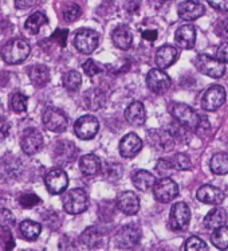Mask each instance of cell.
<instances>
[{
	"label": "cell",
	"instance_id": "37",
	"mask_svg": "<svg viewBox=\"0 0 228 251\" xmlns=\"http://www.w3.org/2000/svg\"><path fill=\"white\" fill-rule=\"evenodd\" d=\"M10 106L15 113H25L27 110V97L22 93H15L10 100Z\"/></svg>",
	"mask_w": 228,
	"mask_h": 251
},
{
	"label": "cell",
	"instance_id": "41",
	"mask_svg": "<svg viewBox=\"0 0 228 251\" xmlns=\"http://www.w3.org/2000/svg\"><path fill=\"white\" fill-rule=\"evenodd\" d=\"M42 200L38 198L34 194H25V195L21 196V199H19V203L23 208H32V207H35V205L41 204Z\"/></svg>",
	"mask_w": 228,
	"mask_h": 251
},
{
	"label": "cell",
	"instance_id": "25",
	"mask_svg": "<svg viewBox=\"0 0 228 251\" xmlns=\"http://www.w3.org/2000/svg\"><path fill=\"white\" fill-rule=\"evenodd\" d=\"M79 169L86 176H94L101 171V160L96 154H85L79 160Z\"/></svg>",
	"mask_w": 228,
	"mask_h": 251
},
{
	"label": "cell",
	"instance_id": "24",
	"mask_svg": "<svg viewBox=\"0 0 228 251\" xmlns=\"http://www.w3.org/2000/svg\"><path fill=\"white\" fill-rule=\"evenodd\" d=\"M203 223L204 227L208 230H215V228L227 223V212L223 208L216 207V208H213L208 212L207 216L204 218Z\"/></svg>",
	"mask_w": 228,
	"mask_h": 251
},
{
	"label": "cell",
	"instance_id": "44",
	"mask_svg": "<svg viewBox=\"0 0 228 251\" xmlns=\"http://www.w3.org/2000/svg\"><path fill=\"white\" fill-rule=\"evenodd\" d=\"M67 30H56L52 36H51V39L52 41H56L58 42V45L61 47H65L66 46V39H67Z\"/></svg>",
	"mask_w": 228,
	"mask_h": 251
},
{
	"label": "cell",
	"instance_id": "11",
	"mask_svg": "<svg viewBox=\"0 0 228 251\" xmlns=\"http://www.w3.org/2000/svg\"><path fill=\"white\" fill-rule=\"evenodd\" d=\"M226 102V90L220 85H213L204 93L202 106L207 112H216Z\"/></svg>",
	"mask_w": 228,
	"mask_h": 251
},
{
	"label": "cell",
	"instance_id": "16",
	"mask_svg": "<svg viewBox=\"0 0 228 251\" xmlns=\"http://www.w3.org/2000/svg\"><path fill=\"white\" fill-rule=\"evenodd\" d=\"M204 12H205L204 5L196 0H185V1L180 3L177 7V14L180 19L185 22L196 21L200 16L204 15Z\"/></svg>",
	"mask_w": 228,
	"mask_h": 251
},
{
	"label": "cell",
	"instance_id": "7",
	"mask_svg": "<svg viewBox=\"0 0 228 251\" xmlns=\"http://www.w3.org/2000/svg\"><path fill=\"white\" fill-rule=\"evenodd\" d=\"M148 140L152 145L153 148L161 152V153H168L175 148L176 140L173 139V136L171 132L164 130V129H153L149 130L148 133Z\"/></svg>",
	"mask_w": 228,
	"mask_h": 251
},
{
	"label": "cell",
	"instance_id": "22",
	"mask_svg": "<svg viewBox=\"0 0 228 251\" xmlns=\"http://www.w3.org/2000/svg\"><path fill=\"white\" fill-rule=\"evenodd\" d=\"M125 118L127 121L133 126H141L147 121V112L144 103L140 101L132 102L125 110Z\"/></svg>",
	"mask_w": 228,
	"mask_h": 251
},
{
	"label": "cell",
	"instance_id": "21",
	"mask_svg": "<svg viewBox=\"0 0 228 251\" xmlns=\"http://www.w3.org/2000/svg\"><path fill=\"white\" fill-rule=\"evenodd\" d=\"M178 51L176 47L169 46V45H164L157 50L156 56H154V62L156 66L161 70H165L169 66H172L175 62L177 61Z\"/></svg>",
	"mask_w": 228,
	"mask_h": 251
},
{
	"label": "cell",
	"instance_id": "20",
	"mask_svg": "<svg viewBox=\"0 0 228 251\" xmlns=\"http://www.w3.org/2000/svg\"><path fill=\"white\" fill-rule=\"evenodd\" d=\"M196 198L199 201L205 204L219 205L224 200V192L213 185H203L196 192Z\"/></svg>",
	"mask_w": 228,
	"mask_h": 251
},
{
	"label": "cell",
	"instance_id": "30",
	"mask_svg": "<svg viewBox=\"0 0 228 251\" xmlns=\"http://www.w3.org/2000/svg\"><path fill=\"white\" fill-rule=\"evenodd\" d=\"M209 168L212 174L218 176H223L228 174V153H216L213 154L212 159L209 161Z\"/></svg>",
	"mask_w": 228,
	"mask_h": 251
},
{
	"label": "cell",
	"instance_id": "1",
	"mask_svg": "<svg viewBox=\"0 0 228 251\" xmlns=\"http://www.w3.org/2000/svg\"><path fill=\"white\" fill-rule=\"evenodd\" d=\"M172 116L176 123L189 130H200L204 124H207V118L202 117L195 109L185 103H175L172 108Z\"/></svg>",
	"mask_w": 228,
	"mask_h": 251
},
{
	"label": "cell",
	"instance_id": "38",
	"mask_svg": "<svg viewBox=\"0 0 228 251\" xmlns=\"http://www.w3.org/2000/svg\"><path fill=\"white\" fill-rule=\"evenodd\" d=\"M82 11L81 7L76 3H70L65 7L63 10V18L66 22H76L79 16H81Z\"/></svg>",
	"mask_w": 228,
	"mask_h": 251
},
{
	"label": "cell",
	"instance_id": "26",
	"mask_svg": "<svg viewBox=\"0 0 228 251\" xmlns=\"http://www.w3.org/2000/svg\"><path fill=\"white\" fill-rule=\"evenodd\" d=\"M132 181L137 190L145 192V191H149L151 188H153V185L156 183V177L151 172L141 169V171H137L136 174L133 175Z\"/></svg>",
	"mask_w": 228,
	"mask_h": 251
},
{
	"label": "cell",
	"instance_id": "10",
	"mask_svg": "<svg viewBox=\"0 0 228 251\" xmlns=\"http://www.w3.org/2000/svg\"><path fill=\"white\" fill-rule=\"evenodd\" d=\"M43 125L47 130L54 133H62L67 128V117L59 109L50 108L43 113Z\"/></svg>",
	"mask_w": 228,
	"mask_h": 251
},
{
	"label": "cell",
	"instance_id": "23",
	"mask_svg": "<svg viewBox=\"0 0 228 251\" xmlns=\"http://www.w3.org/2000/svg\"><path fill=\"white\" fill-rule=\"evenodd\" d=\"M112 41L120 50H129L133 43V35L127 26H117L112 32Z\"/></svg>",
	"mask_w": 228,
	"mask_h": 251
},
{
	"label": "cell",
	"instance_id": "39",
	"mask_svg": "<svg viewBox=\"0 0 228 251\" xmlns=\"http://www.w3.org/2000/svg\"><path fill=\"white\" fill-rule=\"evenodd\" d=\"M15 225V218L11 214V211L0 210V228L4 231H10Z\"/></svg>",
	"mask_w": 228,
	"mask_h": 251
},
{
	"label": "cell",
	"instance_id": "19",
	"mask_svg": "<svg viewBox=\"0 0 228 251\" xmlns=\"http://www.w3.org/2000/svg\"><path fill=\"white\" fill-rule=\"evenodd\" d=\"M175 42L184 50H191L196 43V28L193 25H184L175 34Z\"/></svg>",
	"mask_w": 228,
	"mask_h": 251
},
{
	"label": "cell",
	"instance_id": "4",
	"mask_svg": "<svg viewBox=\"0 0 228 251\" xmlns=\"http://www.w3.org/2000/svg\"><path fill=\"white\" fill-rule=\"evenodd\" d=\"M195 65L199 72L209 78H222L226 73V66L223 62L207 54H200L196 58Z\"/></svg>",
	"mask_w": 228,
	"mask_h": 251
},
{
	"label": "cell",
	"instance_id": "35",
	"mask_svg": "<svg viewBox=\"0 0 228 251\" xmlns=\"http://www.w3.org/2000/svg\"><path fill=\"white\" fill-rule=\"evenodd\" d=\"M81 83L82 78L81 74L78 72L71 70V72L66 73V74L63 75V86L66 87L69 92H76V90L81 87Z\"/></svg>",
	"mask_w": 228,
	"mask_h": 251
},
{
	"label": "cell",
	"instance_id": "13",
	"mask_svg": "<svg viewBox=\"0 0 228 251\" xmlns=\"http://www.w3.org/2000/svg\"><path fill=\"white\" fill-rule=\"evenodd\" d=\"M43 143H45L43 134L38 129H25L21 140L22 151L25 154L32 156V154L38 153L43 148Z\"/></svg>",
	"mask_w": 228,
	"mask_h": 251
},
{
	"label": "cell",
	"instance_id": "3",
	"mask_svg": "<svg viewBox=\"0 0 228 251\" xmlns=\"http://www.w3.org/2000/svg\"><path fill=\"white\" fill-rule=\"evenodd\" d=\"M89 207V196L82 188H74L67 192L63 198V208L67 214L78 215L85 212Z\"/></svg>",
	"mask_w": 228,
	"mask_h": 251
},
{
	"label": "cell",
	"instance_id": "45",
	"mask_svg": "<svg viewBox=\"0 0 228 251\" xmlns=\"http://www.w3.org/2000/svg\"><path fill=\"white\" fill-rule=\"evenodd\" d=\"M216 58L223 63H228V42H224L216 50Z\"/></svg>",
	"mask_w": 228,
	"mask_h": 251
},
{
	"label": "cell",
	"instance_id": "50",
	"mask_svg": "<svg viewBox=\"0 0 228 251\" xmlns=\"http://www.w3.org/2000/svg\"><path fill=\"white\" fill-rule=\"evenodd\" d=\"M160 1H168V0H160Z\"/></svg>",
	"mask_w": 228,
	"mask_h": 251
},
{
	"label": "cell",
	"instance_id": "40",
	"mask_svg": "<svg viewBox=\"0 0 228 251\" xmlns=\"http://www.w3.org/2000/svg\"><path fill=\"white\" fill-rule=\"evenodd\" d=\"M208 245L199 236H191L185 242V250H207Z\"/></svg>",
	"mask_w": 228,
	"mask_h": 251
},
{
	"label": "cell",
	"instance_id": "9",
	"mask_svg": "<svg viewBox=\"0 0 228 251\" xmlns=\"http://www.w3.org/2000/svg\"><path fill=\"white\" fill-rule=\"evenodd\" d=\"M100 129V124L94 116H82L74 124V133L78 139L91 140L96 137L97 132Z\"/></svg>",
	"mask_w": 228,
	"mask_h": 251
},
{
	"label": "cell",
	"instance_id": "14",
	"mask_svg": "<svg viewBox=\"0 0 228 251\" xmlns=\"http://www.w3.org/2000/svg\"><path fill=\"white\" fill-rule=\"evenodd\" d=\"M45 184L50 194L59 195L62 192H65L69 185V176L62 169H52L45 177Z\"/></svg>",
	"mask_w": 228,
	"mask_h": 251
},
{
	"label": "cell",
	"instance_id": "49",
	"mask_svg": "<svg viewBox=\"0 0 228 251\" xmlns=\"http://www.w3.org/2000/svg\"><path fill=\"white\" fill-rule=\"evenodd\" d=\"M223 36H226V38L228 39V23L226 25V26H224V28H223Z\"/></svg>",
	"mask_w": 228,
	"mask_h": 251
},
{
	"label": "cell",
	"instance_id": "15",
	"mask_svg": "<svg viewBox=\"0 0 228 251\" xmlns=\"http://www.w3.org/2000/svg\"><path fill=\"white\" fill-rule=\"evenodd\" d=\"M141 230L134 225L122 227L117 234V246L121 249H132L140 242Z\"/></svg>",
	"mask_w": 228,
	"mask_h": 251
},
{
	"label": "cell",
	"instance_id": "42",
	"mask_svg": "<svg viewBox=\"0 0 228 251\" xmlns=\"http://www.w3.org/2000/svg\"><path fill=\"white\" fill-rule=\"evenodd\" d=\"M83 72L89 77H94L97 74H100L102 72V69L93 59H87L85 63H83Z\"/></svg>",
	"mask_w": 228,
	"mask_h": 251
},
{
	"label": "cell",
	"instance_id": "34",
	"mask_svg": "<svg viewBox=\"0 0 228 251\" xmlns=\"http://www.w3.org/2000/svg\"><path fill=\"white\" fill-rule=\"evenodd\" d=\"M85 102H86L87 108L91 110H97L105 105V96L100 90L93 89L85 94Z\"/></svg>",
	"mask_w": 228,
	"mask_h": 251
},
{
	"label": "cell",
	"instance_id": "8",
	"mask_svg": "<svg viewBox=\"0 0 228 251\" xmlns=\"http://www.w3.org/2000/svg\"><path fill=\"white\" fill-rule=\"evenodd\" d=\"M147 86L152 93L156 94H164L167 93L171 86L172 81L167 73L161 69H152L147 75Z\"/></svg>",
	"mask_w": 228,
	"mask_h": 251
},
{
	"label": "cell",
	"instance_id": "43",
	"mask_svg": "<svg viewBox=\"0 0 228 251\" xmlns=\"http://www.w3.org/2000/svg\"><path fill=\"white\" fill-rule=\"evenodd\" d=\"M156 171L165 177L167 174H169L171 171H173V168H172V165H171V163H169V160L160 159L157 161V165H156Z\"/></svg>",
	"mask_w": 228,
	"mask_h": 251
},
{
	"label": "cell",
	"instance_id": "29",
	"mask_svg": "<svg viewBox=\"0 0 228 251\" xmlns=\"http://www.w3.org/2000/svg\"><path fill=\"white\" fill-rule=\"evenodd\" d=\"M79 239H81V243L83 246L89 247V249H96V247L101 246L102 234L97 230L96 227H89L87 230L82 232Z\"/></svg>",
	"mask_w": 228,
	"mask_h": 251
},
{
	"label": "cell",
	"instance_id": "33",
	"mask_svg": "<svg viewBox=\"0 0 228 251\" xmlns=\"http://www.w3.org/2000/svg\"><path fill=\"white\" fill-rule=\"evenodd\" d=\"M212 245L219 250H227L228 249V227L226 225L215 228L211 235Z\"/></svg>",
	"mask_w": 228,
	"mask_h": 251
},
{
	"label": "cell",
	"instance_id": "47",
	"mask_svg": "<svg viewBox=\"0 0 228 251\" xmlns=\"http://www.w3.org/2000/svg\"><path fill=\"white\" fill-rule=\"evenodd\" d=\"M36 3H38V0H15L16 8H19V10H27L32 5H35Z\"/></svg>",
	"mask_w": 228,
	"mask_h": 251
},
{
	"label": "cell",
	"instance_id": "46",
	"mask_svg": "<svg viewBox=\"0 0 228 251\" xmlns=\"http://www.w3.org/2000/svg\"><path fill=\"white\" fill-rule=\"evenodd\" d=\"M207 1L215 10L222 11V12L228 11V0H207Z\"/></svg>",
	"mask_w": 228,
	"mask_h": 251
},
{
	"label": "cell",
	"instance_id": "28",
	"mask_svg": "<svg viewBox=\"0 0 228 251\" xmlns=\"http://www.w3.org/2000/svg\"><path fill=\"white\" fill-rule=\"evenodd\" d=\"M42 226L34 221H23L19 226V234L25 241H35L41 235Z\"/></svg>",
	"mask_w": 228,
	"mask_h": 251
},
{
	"label": "cell",
	"instance_id": "2",
	"mask_svg": "<svg viewBox=\"0 0 228 251\" xmlns=\"http://www.w3.org/2000/svg\"><path fill=\"white\" fill-rule=\"evenodd\" d=\"M31 47L25 39H14V41L5 43L1 49V58L8 65H18L27 59L30 55Z\"/></svg>",
	"mask_w": 228,
	"mask_h": 251
},
{
	"label": "cell",
	"instance_id": "31",
	"mask_svg": "<svg viewBox=\"0 0 228 251\" xmlns=\"http://www.w3.org/2000/svg\"><path fill=\"white\" fill-rule=\"evenodd\" d=\"M47 22H49L47 16H46L43 12H41V11H36L32 15H30L27 18V21H25V30L30 31L31 34H38L39 30H41V27L47 25Z\"/></svg>",
	"mask_w": 228,
	"mask_h": 251
},
{
	"label": "cell",
	"instance_id": "18",
	"mask_svg": "<svg viewBox=\"0 0 228 251\" xmlns=\"http://www.w3.org/2000/svg\"><path fill=\"white\" fill-rule=\"evenodd\" d=\"M117 207L125 215H136L140 210V199L132 191H125L118 196Z\"/></svg>",
	"mask_w": 228,
	"mask_h": 251
},
{
	"label": "cell",
	"instance_id": "12",
	"mask_svg": "<svg viewBox=\"0 0 228 251\" xmlns=\"http://www.w3.org/2000/svg\"><path fill=\"white\" fill-rule=\"evenodd\" d=\"M100 35L93 30H81L74 38V46L82 54H91L98 46Z\"/></svg>",
	"mask_w": 228,
	"mask_h": 251
},
{
	"label": "cell",
	"instance_id": "5",
	"mask_svg": "<svg viewBox=\"0 0 228 251\" xmlns=\"http://www.w3.org/2000/svg\"><path fill=\"white\" fill-rule=\"evenodd\" d=\"M191 222V210L187 203L178 201L172 205L171 216H169V226L173 231H185L189 227Z\"/></svg>",
	"mask_w": 228,
	"mask_h": 251
},
{
	"label": "cell",
	"instance_id": "36",
	"mask_svg": "<svg viewBox=\"0 0 228 251\" xmlns=\"http://www.w3.org/2000/svg\"><path fill=\"white\" fill-rule=\"evenodd\" d=\"M169 163L172 165L173 171H185L191 168V159L185 153H176L169 157Z\"/></svg>",
	"mask_w": 228,
	"mask_h": 251
},
{
	"label": "cell",
	"instance_id": "32",
	"mask_svg": "<svg viewBox=\"0 0 228 251\" xmlns=\"http://www.w3.org/2000/svg\"><path fill=\"white\" fill-rule=\"evenodd\" d=\"M71 143L69 141H61V144L58 145V148L55 149V160L59 165H66L71 163L73 160L76 157V151L74 152H67V149L70 148Z\"/></svg>",
	"mask_w": 228,
	"mask_h": 251
},
{
	"label": "cell",
	"instance_id": "48",
	"mask_svg": "<svg viewBox=\"0 0 228 251\" xmlns=\"http://www.w3.org/2000/svg\"><path fill=\"white\" fill-rule=\"evenodd\" d=\"M142 38L145 39V41L153 42L157 39V31L156 30H147L142 32Z\"/></svg>",
	"mask_w": 228,
	"mask_h": 251
},
{
	"label": "cell",
	"instance_id": "17",
	"mask_svg": "<svg viewBox=\"0 0 228 251\" xmlns=\"http://www.w3.org/2000/svg\"><path fill=\"white\" fill-rule=\"evenodd\" d=\"M142 149V140L136 133H127L120 141V153L125 159H132Z\"/></svg>",
	"mask_w": 228,
	"mask_h": 251
},
{
	"label": "cell",
	"instance_id": "6",
	"mask_svg": "<svg viewBox=\"0 0 228 251\" xmlns=\"http://www.w3.org/2000/svg\"><path fill=\"white\" fill-rule=\"evenodd\" d=\"M153 195L154 199L160 203H169L173 199H176L178 195V185L176 181H173L171 177H162L153 185Z\"/></svg>",
	"mask_w": 228,
	"mask_h": 251
},
{
	"label": "cell",
	"instance_id": "27",
	"mask_svg": "<svg viewBox=\"0 0 228 251\" xmlns=\"http://www.w3.org/2000/svg\"><path fill=\"white\" fill-rule=\"evenodd\" d=\"M28 75H30L31 82L38 87H43L50 81V70L45 65L32 66L28 70Z\"/></svg>",
	"mask_w": 228,
	"mask_h": 251
}]
</instances>
